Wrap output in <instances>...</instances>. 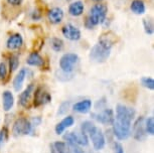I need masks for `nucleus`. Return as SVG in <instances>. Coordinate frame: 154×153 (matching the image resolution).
Returning <instances> with one entry per match:
<instances>
[{"mask_svg": "<svg viewBox=\"0 0 154 153\" xmlns=\"http://www.w3.org/2000/svg\"><path fill=\"white\" fill-rule=\"evenodd\" d=\"M135 111L133 108L118 105L116 108V117L113 122V133L117 139L125 140L131 133V124L134 119Z\"/></svg>", "mask_w": 154, "mask_h": 153, "instance_id": "1", "label": "nucleus"}, {"mask_svg": "<svg viewBox=\"0 0 154 153\" xmlns=\"http://www.w3.org/2000/svg\"><path fill=\"white\" fill-rule=\"evenodd\" d=\"M82 132L85 133L88 138H90L93 143V147H94L95 150H101L104 148L106 143L105 140V136H104L102 130L99 128V127L95 126L94 124L90 121H86L82 124Z\"/></svg>", "mask_w": 154, "mask_h": 153, "instance_id": "2", "label": "nucleus"}, {"mask_svg": "<svg viewBox=\"0 0 154 153\" xmlns=\"http://www.w3.org/2000/svg\"><path fill=\"white\" fill-rule=\"evenodd\" d=\"M112 48V41L108 38H101L90 51V60L95 63H105L109 59Z\"/></svg>", "mask_w": 154, "mask_h": 153, "instance_id": "3", "label": "nucleus"}, {"mask_svg": "<svg viewBox=\"0 0 154 153\" xmlns=\"http://www.w3.org/2000/svg\"><path fill=\"white\" fill-rule=\"evenodd\" d=\"M107 15V7L103 4H96L91 8L90 15L87 19L86 25L88 28H93L96 25L103 23Z\"/></svg>", "mask_w": 154, "mask_h": 153, "instance_id": "4", "label": "nucleus"}, {"mask_svg": "<svg viewBox=\"0 0 154 153\" xmlns=\"http://www.w3.org/2000/svg\"><path fill=\"white\" fill-rule=\"evenodd\" d=\"M78 60H79V57L75 54H66L60 57V70L63 73L71 74L74 71L75 66L77 65Z\"/></svg>", "mask_w": 154, "mask_h": 153, "instance_id": "5", "label": "nucleus"}, {"mask_svg": "<svg viewBox=\"0 0 154 153\" xmlns=\"http://www.w3.org/2000/svg\"><path fill=\"white\" fill-rule=\"evenodd\" d=\"M32 126L30 124V121H28L26 118H19L13 124L12 132L15 136H21V135H27L32 132Z\"/></svg>", "mask_w": 154, "mask_h": 153, "instance_id": "6", "label": "nucleus"}, {"mask_svg": "<svg viewBox=\"0 0 154 153\" xmlns=\"http://www.w3.org/2000/svg\"><path fill=\"white\" fill-rule=\"evenodd\" d=\"M63 139L68 141L69 144H77L79 146H87L89 144V138L83 132H81V133L69 132L63 136Z\"/></svg>", "mask_w": 154, "mask_h": 153, "instance_id": "7", "label": "nucleus"}, {"mask_svg": "<svg viewBox=\"0 0 154 153\" xmlns=\"http://www.w3.org/2000/svg\"><path fill=\"white\" fill-rule=\"evenodd\" d=\"M132 133L134 139L138 141H142L146 137V131H145V119L143 117L137 118L132 126Z\"/></svg>", "mask_w": 154, "mask_h": 153, "instance_id": "8", "label": "nucleus"}, {"mask_svg": "<svg viewBox=\"0 0 154 153\" xmlns=\"http://www.w3.org/2000/svg\"><path fill=\"white\" fill-rule=\"evenodd\" d=\"M92 117L99 123L105 124V125H112L114 122V112L112 109H105L100 113L92 114Z\"/></svg>", "mask_w": 154, "mask_h": 153, "instance_id": "9", "label": "nucleus"}, {"mask_svg": "<svg viewBox=\"0 0 154 153\" xmlns=\"http://www.w3.org/2000/svg\"><path fill=\"white\" fill-rule=\"evenodd\" d=\"M63 34L66 38H68L69 40H72V41H75V40H79L81 38L80 29L71 23L66 24L63 27Z\"/></svg>", "mask_w": 154, "mask_h": 153, "instance_id": "10", "label": "nucleus"}, {"mask_svg": "<svg viewBox=\"0 0 154 153\" xmlns=\"http://www.w3.org/2000/svg\"><path fill=\"white\" fill-rule=\"evenodd\" d=\"M51 101V96L48 93H46L42 90V88H38L35 91V95H34V106H40L45 105V104L48 103Z\"/></svg>", "mask_w": 154, "mask_h": 153, "instance_id": "11", "label": "nucleus"}, {"mask_svg": "<svg viewBox=\"0 0 154 153\" xmlns=\"http://www.w3.org/2000/svg\"><path fill=\"white\" fill-rule=\"evenodd\" d=\"M92 108V101L89 99L86 100H82L80 102H77L74 104L72 106V109H74L75 112H78V113H82V114H86L91 110Z\"/></svg>", "mask_w": 154, "mask_h": 153, "instance_id": "12", "label": "nucleus"}, {"mask_svg": "<svg viewBox=\"0 0 154 153\" xmlns=\"http://www.w3.org/2000/svg\"><path fill=\"white\" fill-rule=\"evenodd\" d=\"M48 20L51 21V23L57 24V23H60L63 18V9H60L59 7L53 8V9H51L48 11Z\"/></svg>", "mask_w": 154, "mask_h": 153, "instance_id": "13", "label": "nucleus"}, {"mask_svg": "<svg viewBox=\"0 0 154 153\" xmlns=\"http://www.w3.org/2000/svg\"><path fill=\"white\" fill-rule=\"evenodd\" d=\"M74 122H75L74 117H72V116L65 117L60 123L57 124V126H56V133L57 135H60L62 133H63V131H65L66 128H69V127H71V126L74 125Z\"/></svg>", "mask_w": 154, "mask_h": 153, "instance_id": "14", "label": "nucleus"}, {"mask_svg": "<svg viewBox=\"0 0 154 153\" xmlns=\"http://www.w3.org/2000/svg\"><path fill=\"white\" fill-rule=\"evenodd\" d=\"M22 43H23L22 36L20 35V34L16 33V34H13V35L9 36V38L7 39V42H6V47L7 48H9V50H17V48H19L21 47Z\"/></svg>", "mask_w": 154, "mask_h": 153, "instance_id": "15", "label": "nucleus"}, {"mask_svg": "<svg viewBox=\"0 0 154 153\" xmlns=\"http://www.w3.org/2000/svg\"><path fill=\"white\" fill-rule=\"evenodd\" d=\"M33 91H34V86L32 85V84H30V85H28L27 88L25 89V90L23 91L21 94H20L19 104L22 107H26L27 106V104H28V102H29V100H30L31 94L33 93Z\"/></svg>", "mask_w": 154, "mask_h": 153, "instance_id": "16", "label": "nucleus"}, {"mask_svg": "<svg viewBox=\"0 0 154 153\" xmlns=\"http://www.w3.org/2000/svg\"><path fill=\"white\" fill-rule=\"evenodd\" d=\"M27 72L25 69H21L19 71V73L16 75V77L14 78L13 80V88L15 91H19L21 89V87L23 85V82L25 80V77H26Z\"/></svg>", "mask_w": 154, "mask_h": 153, "instance_id": "17", "label": "nucleus"}, {"mask_svg": "<svg viewBox=\"0 0 154 153\" xmlns=\"http://www.w3.org/2000/svg\"><path fill=\"white\" fill-rule=\"evenodd\" d=\"M26 63L32 67H42L45 63V60L38 53H31L29 57H27Z\"/></svg>", "mask_w": 154, "mask_h": 153, "instance_id": "18", "label": "nucleus"}, {"mask_svg": "<svg viewBox=\"0 0 154 153\" xmlns=\"http://www.w3.org/2000/svg\"><path fill=\"white\" fill-rule=\"evenodd\" d=\"M69 12L72 16H80L84 12V4L82 1H75L69 7Z\"/></svg>", "mask_w": 154, "mask_h": 153, "instance_id": "19", "label": "nucleus"}, {"mask_svg": "<svg viewBox=\"0 0 154 153\" xmlns=\"http://www.w3.org/2000/svg\"><path fill=\"white\" fill-rule=\"evenodd\" d=\"M14 104V98L13 95L9 91H5L3 93V109L5 111L11 110Z\"/></svg>", "mask_w": 154, "mask_h": 153, "instance_id": "20", "label": "nucleus"}, {"mask_svg": "<svg viewBox=\"0 0 154 153\" xmlns=\"http://www.w3.org/2000/svg\"><path fill=\"white\" fill-rule=\"evenodd\" d=\"M145 4L142 0H133L131 3V10L132 12H134L135 14H143L145 12Z\"/></svg>", "mask_w": 154, "mask_h": 153, "instance_id": "21", "label": "nucleus"}, {"mask_svg": "<svg viewBox=\"0 0 154 153\" xmlns=\"http://www.w3.org/2000/svg\"><path fill=\"white\" fill-rule=\"evenodd\" d=\"M54 146L57 153H72L69 144L63 142V141H57V142H54Z\"/></svg>", "mask_w": 154, "mask_h": 153, "instance_id": "22", "label": "nucleus"}, {"mask_svg": "<svg viewBox=\"0 0 154 153\" xmlns=\"http://www.w3.org/2000/svg\"><path fill=\"white\" fill-rule=\"evenodd\" d=\"M145 131L146 134L153 135L154 134V118L149 117L145 120Z\"/></svg>", "mask_w": 154, "mask_h": 153, "instance_id": "23", "label": "nucleus"}, {"mask_svg": "<svg viewBox=\"0 0 154 153\" xmlns=\"http://www.w3.org/2000/svg\"><path fill=\"white\" fill-rule=\"evenodd\" d=\"M51 48H53L54 51H60L63 47V42L62 39L54 37V38L51 40Z\"/></svg>", "mask_w": 154, "mask_h": 153, "instance_id": "24", "label": "nucleus"}, {"mask_svg": "<svg viewBox=\"0 0 154 153\" xmlns=\"http://www.w3.org/2000/svg\"><path fill=\"white\" fill-rule=\"evenodd\" d=\"M141 83L145 88L149 89V90H153L154 89V80L152 79V78H149V77L142 78Z\"/></svg>", "mask_w": 154, "mask_h": 153, "instance_id": "25", "label": "nucleus"}, {"mask_svg": "<svg viewBox=\"0 0 154 153\" xmlns=\"http://www.w3.org/2000/svg\"><path fill=\"white\" fill-rule=\"evenodd\" d=\"M69 106H71V103L69 102H63L60 104V106L59 107V111H57V115L59 116H62V115H65L66 112H68L69 110Z\"/></svg>", "mask_w": 154, "mask_h": 153, "instance_id": "26", "label": "nucleus"}, {"mask_svg": "<svg viewBox=\"0 0 154 153\" xmlns=\"http://www.w3.org/2000/svg\"><path fill=\"white\" fill-rule=\"evenodd\" d=\"M18 65H19V60H18V57L16 56H13L11 57L9 59V68H10V71L11 72H14L18 68Z\"/></svg>", "mask_w": 154, "mask_h": 153, "instance_id": "27", "label": "nucleus"}, {"mask_svg": "<svg viewBox=\"0 0 154 153\" xmlns=\"http://www.w3.org/2000/svg\"><path fill=\"white\" fill-rule=\"evenodd\" d=\"M143 24L145 31L147 34H152L153 33V22L150 19H144L143 20Z\"/></svg>", "mask_w": 154, "mask_h": 153, "instance_id": "28", "label": "nucleus"}, {"mask_svg": "<svg viewBox=\"0 0 154 153\" xmlns=\"http://www.w3.org/2000/svg\"><path fill=\"white\" fill-rule=\"evenodd\" d=\"M6 139H7V129L2 128L0 130V145L3 144Z\"/></svg>", "mask_w": 154, "mask_h": 153, "instance_id": "29", "label": "nucleus"}, {"mask_svg": "<svg viewBox=\"0 0 154 153\" xmlns=\"http://www.w3.org/2000/svg\"><path fill=\"white\" fill-rule=\"evenodd\" d=\"M7 75V68L4 63H0V79H4Z\"/></svg>", "mask_w": 154, "mask_h": 153, "instance_id": "30", "label": "nucleus"}, {"mask_svg": "<svg viewBox=\"0 0 154 153\" xmlns=\"http://www.w3.org/2000/svg\"><path fill=\"white\" fill-rule=\"evenodd\" d=\"M42 122V119H40L39 117H35V118H33L32 121H30V124H31V126H32V129L34 128L35 126H37L38 124Z\"/></svg>", "mask_w": 154, "mask_h": 153, "instance_id": "31", "label": "nucleus"}, {"mask_svg": "<svg viewBox=\"0 0 154 153\" xmlns=\"http://www.w3.org/2000/svg\"><path fill=\"white\" fill-rule=\"evenodd\" d=\"M115 153H124L123 147H122L121 144L115 143Z\"/></svg>", "mask_w": 154, "mask_h": 153, "instance_id": "32", "label": "nucleus"}, {"mask_svg": "<svg viewBox=\"0 0 154 153\" xmlns=\"http://www.w3.org/2000/svg\"><path fill=\"white\" fill-rule=\"evenodd\" d=\"M7 2L11 5H14V6H17V5H20L22 2V0H7Z\"/></svg>", "mask_w": 154, "mask_h": 153, "instance_id": "33", "label": "nucleus"}, {"mask_svg": "<svg viewBox=\"0 0 154 153\" xmlns=\"http://www.w3.org/2000/svg\"><path fill=\"white\" fill-rule=\"evenodd\" d=\"M94 1H96V2H98V1H101V0H94Z\"/></svg>", "mask_w": 154, "mask_h": 153, "instance_id": "34", "label": "nucleus"}, {"mask_svg": "<svg viewBox=\"0 0 154 153\" xmlns=\"http://www.w3.org/2000/svg\"><path fill=\"white\" fill-rule=\"evenodd\" d=\"M68 1H71V0H68Z\"/></svg>", "mask_w": 154, "mask_h": 153, "instance_id": "35", "label": "nucleus"}, {"mask_svg": "<svg viewBox=\"0 0 154 153\" xmlns=\"http://www.w3.org/2000/svg\"><path fill=\"white\" fill-rule=\"evenodd\" d=\"M90 153H92V152H90Z\"/></svg>", "mask_w": 154, "mask_h": 153, "instance_id": "36", "label": "nucleus"}]
</instances>
